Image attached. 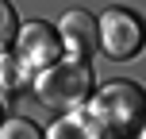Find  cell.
I'll list each match as a JSON object with an SVG mask.
<instances>
[{
  "label": "cell",
  "mask_w": 146,
  "mask_h": 139,
  "mask_svg": "<svg viewBox=\"0 0 146 139\" xmlns=\"http://www.w3.org/2000/svg\"><path fill=\"white\" fill-rule=\"evenodd\" d=\"M19 35V19H15V8L8 0H0V54H8V46Z\"/></svg>",
  "instance_id": "6"
},
{
  "label": "cell",
  "mask_w": 146,
  "mask_h": 139,
  "mask_svg": "<svg viewBox=\"0 0 146 139\" xmlns=\"http://www.w3.org/2000/svg\"><path fill=\"white\" fill-rule=\"evenodd\" d=\"M139 132H142V135H146V128H139Z\"/></svg>",
  "instance_id": "9"
},
{
  "label": "cell",
  "mask_w": 146,
  "mask_h": 139,
  "mask_svg": "<svg viewBox=\"0 0 146 139\" xmlns=\"http://www.w3.org/2000/svg\"><path fill=\"white\" fill-rule=\"evenodd\" d=\"M8 135H19V139H35V135H38V128L31 124V120H4V124H0V139H8Z\"/></svg>",
  "instance_id": "7"
},
{
  "label": "cell",
  "mask_w": 146,
  "mask_h": 139,
  "mask_svg": "<svg viewBox=\"0 0 146 139\" xmlns=\"http://www.w3.org/2000/svg\"><path fill=\"white\" fill-rule=\"evenodd\" d=\"M0 124H4V101H0Z\"/></svg>",
  "instance_id": "8"
},
{
  "label": "cell",
  "mask_w": 146,
  "mask_h": 139,
  "mask_svg": "<svg viewBox=\"0 0 146 139\" xmlns=\"http://www.w3.org/2000/svg\"><path fill=\"white\" fill-rule=\"evenodd\" d=\"M35 93L46 108H62V112H77L81 104L92 97V70L81 58L66 62H50L35 73Z\"/></svg>",
  "instance_id": "1"
},
{
  "label": "cell",
  "mask_w": 146,
  "mask_h": 139,
  "mask_svg": "<svg viewBox=\"0 0 146 139\" xmlns=\"http://www.w3.org/2000/svg\"><path fill=\"white\" fill-rule=\"evenodd\" d=\"M58 35H62V50H66L69 58H81V62H88V54H92L96 43H100V35H96V19H92L88 12H81V8H73V12L62 15Z\"/></svg>",
  "instance_id": "5"
},
{
  "label": "cell",
  "mask_w": 146,
  "mask_h": 139,
  "mask_svg": "<svg viewBox=\"0 0 146 139\" xmlns=\"http://www.w3.org/2000/svg\"><path fill=\"white\" fill-rule=\"evenodd\" d=\"M62 54V35L50 27V23H27V27H19V35H15V58H19L23 70H42L50 66V62H58Z\"/></svg>",
  "instance_id": "4"
},
{
  "label": "cell",
  "mask_w": 146,
  "mask_h": 139,
  "mask_svg": "<svg viewBox=\"0 0 146 139\" xmlns=\"http://www.w3.org/2000/svg\"><path fill=\"white\" fill-rule=\"evenodd\" d=\"M96 35H100V50L108 58H135L146 43V23L127 8H108L96 23Z\"/></svg>",
  "instance_id": "3"
},
{
  "label": "cell",
  "mask_w": 146,
  "mask_h": 139,
  "mask_svg": "<svg viewBox=\"0 0 146 139\" xmlns=\"http://www.w3.org/2000/svg\"><path fill=\"white\" fill-rule=\"evenodd\" d=\"M100 135H119V132H139L146 124V93L131 81H111L96 93L92 112Z\"/></svg>",
  "instance_id": "2"
}]
</instances>
